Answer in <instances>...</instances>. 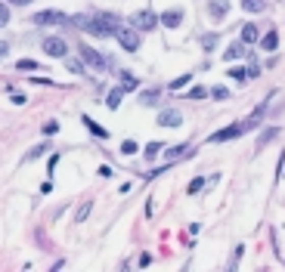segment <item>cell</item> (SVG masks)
I'll return each mask as SVG.
<instances>
[{
    "mask_svg": "<svg viewBox=\"0 0 285 272\" xmlns=\"http://www.w3.org/2000/svg\"><path fill=\"white\" fill-rule=\"evenodd\" d=\"M217 41H220L217 34H205V37H201V47H205L208 53H214V50H217Z\"/></svg>",
    "mask_w": 285,
    "mask_h": 272,
    "instance_id": "ffe728a7",
    "label": "cell"
},
{
    "mask_svg": "<svg viewBox=\"0 0 285 272\" xmlns=\"http://www.w3.org/2000/svg\"><path fill=\"white\" fill-rule=\"evenodd\" d=\"M124 93H127V90H124V87H112V93H109V96H106V105H109V108H112V111H115V108H118V105H121V96H124Z\"/></svg>",
    "mask_w": 285,
    "mask_h": 272,
    "instance_id": "5bb4252c",
    "label": "cell"
},
{
    "mask_svg": "<svg viewBox=\"0 0 285 272\" xmlns=\"http://www.w3.org/2000/svg\"><path fill=\"white\" fill-rule=\"evenodd\" d=\"M267 7V0H242V10L245 13H261Z\"/></svg>",
    "mask_w": 285,
    "mask_h": 272,
    "instance_id": "e0dca14e",
    "label": "cell"
},
{
    "mask_svg": "<svg viewBox=\"0 0 285 272\" xmlns=\"http://www.w3.org/2000/svg\"><path fill=\"white\" fill-rule=\"evenodd\" d=\"M189 81H192V74L186 71V74H180V77H177V81H171V87H168V90H180V87H186Z\"/></svg>",
    "mask_w": 285,
    "mask_h": 272,
    "instance_id": "d4e9b609",
    "label": "cell"
},
{
    "mask_svg": "<svg viewBox=\"0 0 285 272\" xmlns=\"http://www.w3.org/2000/svg\"><path fill=\"white\" fill-rule=\"evenodd\" d=\"M183 124V114L177 108H165V111H158V127H180Z\"/></svg>",
    "mask_w": 285,
    "mask_h": 272,
    "instance_id": "ba28073f",
    "label": "cell"
},
{
    "mask_svg": "<svg viewBox=\"0 0 285 272\" xmlns=\"http://www.w3.org/2000/svg\"><path fill=\"white\" fill-rule=\"evenodd\" d=\"M40 47H44V53L53 56V59H65V56H68V44L62 41V37H47Z\"/></svg>",
    "mask_w": 285,
    "mask_h": 272,
    "instance_id": "8992f818",
    "label": "cell"
},
{
    "mask_svg": "<svg viewBox=\"0 0 285 272\" xmlns=\"http://www.w3.org/2000/svg\"><path fill=\"white\" fill-rule=\"evenodd\" d=\"M7 53H10V44H7V41H0V59H4Z\"/></svg>",
    "mask_w": 285,
    "mask_h": 272,
    "instance_id": "e575fe53",
    "label": "cell"
},
{
    "mask_svg": "<svg viewBox=\"0 0 285 272\" xmlns=\"http://www.w3.org/2000/svg\"><path fill=\"white\" fill-rule=\"evenodd\" d=\"M186 96H189V99H208V96H211V87H192Z\"/></svg>",
    "mask_w": 285,
    "mask_h": 272,
    "instance_id": "d6986e66",
    "label": "cell"
},
{
    "mask_svg": "<svg viewBox=\"0 0 285 272\" xmlns=\"http://www.w3.org/2000/svg\"><path fill=\"white\" fill-rule=\"evenodd\" d=\"M77 53H81V59H84V65H90L93 71H106V68H112V65H109V59H106L102 53H96L93 47H87V44H81V50H77Z\"/></svg>",
    "mask_w": 285,
    "mask_h": 272,
    "instance_id": "7a4b0ae2",
    "label": "cell"
},
{
    "mask_svg": "<svg viewBox=\"0 0 285 272\" xmlns=\"http://www.w3.org/2000/svg\"><path fill=\"white\" fill-rule=\"evenodd\" d=\"M65 68H68L71 74H84V59H68Z\"/></svg>",
    "mask_w": 285,
    "mask_h": 272,
    "instance_id": "603a6c76",
    "label": "cell"
},
{
    "mask_svg": "<svg viewBox=\"0 0 285 272\" xmlns=\"http://www.w3.org/2000/svg\"><path fill=\"white\" fill-rule=\"evenodd\" d=\"M118 77H121V87H124L127 93H131V90H137V77H134L131 71H118Z\"/></svg>",
    "mask_w": 285,
    "mask_h": 272,
    "instance_id": "2e32d148",
    "label": "cell"
},
{
    "mask_svg": "<svg viewBox=\"0 0 285 272\" xmlns=\"http://www.w3.org/2000/svg\"><path fill=\"white\" fill-rule=\"evenodd\" d=\"M248 130V124H229V127H223V130H217V133H211V142H226V139H236V136H242Z\"/></svg>",
    "mask_w": 285,
    "mask_h": 272,
    "instance_id": "52a82bcc",
    "label": "cell"
},
{
    "mask_svg": "<svg viewBox=\"0 0 285 272\" xmlns=\"http://www.w3.org/2000/svg\"><path fill=\"white\" fill-rule=\"evenodd\" d=\"M158 13H152V10H140V13H134L131 16V25L137 28V31H152V28H158Z\"/></svg>",
    "mask_w": 285,
    "mask_h": 272,
    "instance_id": "277c9868",
    "label": "cell"
},
{
    "mask_svg": "<svg viewBox=\"0 0 285 272\" xmlns=\"http://www.w3.org/2000/svg\"><path fill=\"white\" fill-rule=\"evenodd\" d=\"M31 19H34V25H68V16L59 13V10H40Z\"/></svg>",
    "mask_w": 285,
    "mask_h": 272,
    "instance_id": "5b68a950",
    "label": "cell"
},
{
    "mask_svg": "<svg viewBox=\"0 0 285 272\" xmlns=\"http://www.w3.org/2000/svg\"><path fill=\"white\" fill-rule=\"evenodd\" d=\"M158 19H161V25H165V28H180V25H183V13H180V10H165Z\"/></svg>",
    "mask_w": 285,
    "mask_h": 272,
    "instance_id": "8fae6325",
    "label": "cell"
},
{
    "mask_svg": "<svg viewBox=\"0 0 285 272\" xmlns=\"http://www.w3.org/2000/svg\"><path fill=\"white\" fill-rule=\"evenodd\" d=\"M261 47H264V50H270V53H273V50H276V47H279V34H276V31H267V34H264V37H261Z\"/></svg>",
    "mask_w": 285,
    "mask_h": 272,
    "instance_id": "9a60e30c",
    "label": "cell"
},
{
    "mask_svg": "<svg viewBox=\"0 0 285 272\" xmlns=\"http://www.w3.org/2000/svg\"><path fill=\"white\" fill-rule=\"evenodd\" d=\"M16 68H19V71H37L40 65H37L34 59H19V62H16Z\"/></svg>",
    "mask_w": 285,
    "mask_h": 272,
    "instance_id": "cb8c5ba5",
    "label": "cell"
},
{
    "mask_svg": "<svg viewBox=\"0 0 285 272\" xmlns=\"http://www.w3.org/2000/svg\"><path fill=\"white\" fill-rule=\"evenodd\" d=\"M84 124H87V130H90V133H96L99 139H106V136H109V133H106V130L96 124V121H90V118H87V114H84Z\"/></svg>",
    "mask_w": 285,
    "mask_h": 272,
    "instance_id": "44dd1931",
    "label": "cell"
},
{
    "mask_svg": "<svg viewBox=\"0 0 285 272\" xmlns=\"http://www.w3.org/2000/svg\"><path fill=\"white\" fill-rule=\"evenodd\" d=\"M158 152H165V145H161V142H149L146 145V158H155Z\"/></svg>",
    "mask_w": 285,
    "mask_h": 272,
    "instance_id": "83f0119b",
    "label": "cell"
},
{
    "mask_svg": "<svg viewBox=\"0 0 285 272\" xmlns=\"http://www.w3.org/2000/svg\"><path fill=\"white\" fill-rule=\"evenodd\" d=\"M56 130H59V124H56V121H50V124H47V127H44V133H50V136H53V133H56Z\"/></svg>",
    "mask_w": 285,
    "mask_h": 272,
    "instance_id": "d6a6232c",
    "label": "cell"
},
{
    "mask_svg": "<svg viewBox=\"0 0 285 272\" xmlns=\"http://www.w3.org/2000/svg\"><path fill=\"white\" fill-rule=\"evenodd\" d=\"M226 13H229V0H211V4H208V16L211 19H226Z\"/></svg>",
    "mask_w": 285,
    "mask_h": 272,
    "instance_id": "30bf717a",
    "label": "cell"
},
{
    "mask_svg": "<svg viewBox=\"0 0 285 272\" xmlns=\"http://www.w3.org/2000/svg\"><path fill=\"white\" fill-rule=\"evenodd\" d=\"M201 186H205V179L198 176V179H192V183H189V189H186V192H189V195H198V192H201Z\"/></svg>",
    "mask_w": 285,
    "mask_h": 272,
    "instance_id": "f546056e",
    "label": "cell"
},
{
    "mask_svg": "<svg viewBox=\"0 0 285 272\" xmlns=\"http://www.w3.org/2000/svg\"><path fill=\"white\" fill-rule=\"evenodd\" d=\"M115 37H118V44L124 47L127 53H137V50H140V31H137L134 25H131V28H124V25H121V28L115 31Z\"/></svg>",
    "mask_w": 285,
    "mask_h": 272,
    "instance_id": "3957f363",
    "label": "cell"
},
{
    "mask_svg": "<svg viewBox=\"0 0 285 272\" xmlns=\"http://www.w3.org/2000/svg\"><path fill=\"white\" fill-rule=\"evenodd\" d=\"M242 44H261V31H257V25H242Z\"/></svg>",
    "mask_w": 285,
    "mask_h": 272,
    "instance_id": "7c38bea8",
    "label": "cell"
},
{
    "mask_svg": "<svg viewBox=\"0 0 285 272\" xmlns=\"http://www.w3.org/2000/svg\"><path fill=\"white\" fill-rule=\"evenodd\" d=\"M10 7H28V4H34V0H7Z\"/></svg>",
    "mask_w": 285,
    "mask_h": 272,
    "instance_id": "1f68e13d",
    "label": "cell"
},
{
    "mask_svg": "<svg viewBox=\"0 0 285 272\" xmlns=\"http://www.w3.org/2000/svg\"><path fill=\"white\" fill-rule=\"evenodd\" d=\"M189 155H192V145H186V142L165 148V158H168V164H174V161H180V158H189Z\"/></svg>",
    "mask_w": 285,
    "mask_h": 272,
    "instance_id": "9c48e42d",
    "label": "cell"
},
{
    "mask_svg": "<svg viewBox=\"0 0 285 272\" xmlns=\"http://www.w3.org/2000/svg\"><path fill=\"white\" fill-rule=\"evenodd\" d=\"M7 22H10V4L4 0V4H0V28H7Z\"/></svg>",
    "mask_w": 285,
    "mask_h": 272,
    "instance_id": "4316f807",
    "label": "cell"
},
{
    "mask_svg": "<svg viewBox=\"0 0 285 272\" xmlns=\"http://www.w3.org/2000/svg\"><path fill=\"white\" fill-rule=\"evenodd\" d=\"M121 28V19L115 16V13H96V16H90V22H87V34H96V37H112L115 31Z\"/></svg>",
    "mask_w": 285,
    "mask_h": 272,
    "instance_id": "6da1fadb",
    "label": "cell"
},
{
    "mask_svg": "<svg viewBox=\"0 0 285 272\" xmlns=\"http://www.w3.org/2000/svg\"><path fill=\"white\" fill-rule=\"evenodd\" d=\"M158 96H161V90H149V93H140V102H143V105H155Z\"/></svg>",
    "mask_w": 285,
    "mask_h": 272,
    "instance_id": "7402d4cb",
    "label": "cell"
},
{
    "mask_svg": "<svg viewBox=\"0 0 285 272\" xmlns=\"http://www.w3.org/2000/svg\"><path fill=\"white\" fill-rule=\"evenodd\" d=\"M276 136H279V127H270V130H267V133H261V139H257V145H261V148H264V145H270V142H273V139H276Z\"/></svg>",
    "mask_w": 285,
    "mask_h": 272,
    "instance_id": "ac0fdd59",
    "label": "cell"
},
{
    "mask_svg": "<svg viewBox=\"0 0 285 272\" xmlns=\"http://www.w3.org/2000/svg\"><path fill=\"white\" fill-rule=\"evenodd\" d=\"M137 148H140V145H137L134 139H124V142H121V152H124V155H134Z\"/></svg>",
    "mask_w": 285,
    "mask_h": 272,
    "instance_id": "4dcf8cb0",
    "label": "cell"
},
{
    "mask_svg": "<svg viewBox=\"0 0 285 272\" xmlns=\"http://www.w3.org/2000/svg\"><path fill=\"white\" fill-rule=\"evenodd\" d=\"M47 152V142H40V145H34L28 155H25V161H34V158H40V155H44Z\"/></svg>",
    "mask_w": 285,
    "mask_h": 272,
    "instance_id": "484cf974",
    "label": "cell"
},
{
    "mask_svg": "<svg viewBox=\"0 0 285 272\" xmlns=\"http://www.w3.org/2000/svg\"><path fill=\"white\" fill-rule=\"evenodd\" d=\"M229 77H236V81H242V77H245V71H239V68H229Z\"/></svg>",
    "mask_w": 285,
    "mask_h": 272,
    "instance_id": "836d02e7",
    "label": "cell"
},
{
    "mask_svg": "<svg viewBox=\"0 0 285 272\" xmlns=\"http://www.w3.org/2000/svg\"><path fill=\"white\" fill-rule=\"evenodd\" d=\"M245 47H248V44H229V47H226V53H223V59H226V62L242 59V56H245Z\"/></svg>",
    "mask_w": 285,
    "mask_h": 272,
    "instance_id": "4fadbf2b",
    "label": "cell"
},
{
    "mask_svg": "<svg viewBox=\"0 0 285 272\" xmlns=\"http://www.w3.org/2000/svg\"><path fill=\"white\" fill-rule=\"evenodd\" d=\"M211 96L223 102V99H229V90H226V87H211Z\"/></svg>",
    "mask_w": 285,
    "mask_h": 272,
    "instance_id": "f1b7e54d",
    "label": "cell"
}]
</instances>
